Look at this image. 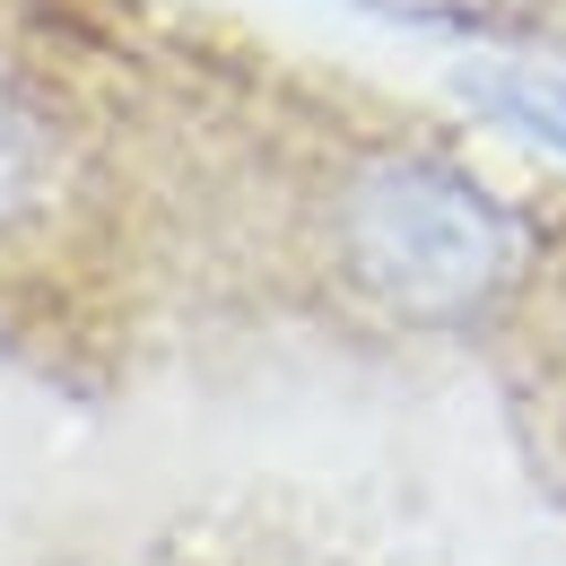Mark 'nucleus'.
<instances>
[{"label": "nucleus", "mask_w": 566, "mask_h": 566, "mask_svg": "<svg viewBox=\"0 0 566 566\" xmlns=\"http://www.w3.org/2000/svg\"><path fill=\"white\" fill-rule=\"evenodd\" d=\"M340 253L375 305L410 323H462L514 280L523 235L471 175L436 157H384L340 201Z\"/></svg>", "instance_id": "obj_1"}, {"label": "nucleus", "mask_w": 566, "mask_h": 566, "mask_svg": "<svg viewBox=\"0 0 566 566\" xmlns=\"http://www.w3.org/2000/svg\"><path fill=\"white\" fill-rule=\"evenodd\" d=\"M462 96L496 114V123H514L523 140L558 148L566 157V78L558 71H532V62H471L462 71Z\"/></svg>", "instance_id": "obj_2"}, {"label": "nucleus", "mask_w": 566, "mask_h": 566, "mask_svg": "<svg viewBox=\"0 0 566 566\" xmlns=\"http://www.w3.org/2000/svg\"><path fill=\"white\" fill-rule=\"evenodd\" d=\"M35 201V140H27V123L0 105V227Z\"/></svg>", "instance_id": "obj_3"}]
</instances>
